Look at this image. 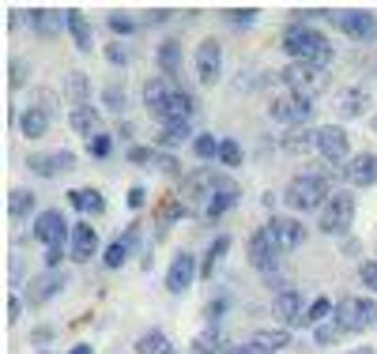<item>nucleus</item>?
<instances>
[{
	"mask_svg": "<svg viewBox=\"0 0 377 354\" xmlns=\"http://www.w3.org/2000/svg\"><path fill=\"white\" fill-rule=\"evenodd\" d=\"M283 53L291 61H306V64H317V68H328L332 57H336L332 42H328L317 27L298 23V19L287 23V30H283Z\"/></svg>",
	"mask_w": 377,
	"mask_h": 354,
	"instance_id": "1",
	"label": "nucleus"
},
{
	"mask_svg": "<svg viewBox=\"0 0 377 354\" xmlns=\"http://www.w3.org/2000/svg\"><path fill=\"white\" fill-rule=\"evenodd\" d=\"M230 185H238L234 177H230L227 170H212V166H196V170H189L185 177V189H181V200H185L189 215H204V207L212 204L215 192L230 189Z\"/></svg>",
	"mask_w": 377,
	"mask_h": 354,
	"instance_id": "2",
	"label": "nucleus"
},
{
	"mask_svg": "<svg viewBox=\"0 0 377 354\" xmlns=\"http://www.w3.org/2000/svg\"><path fill=\"white\" fill-rule=\"evenodd\" d=\"M328 174H298L283 192V204L291 211H320L328 204Z\"/></svg>",
	"mask_w": 377,
	"mask_h": 354,
	"instance_id": "3",
	"label": "nucleus"
},
{
	"mask_svg": "<svg viewBox=\"0 0 377 354\" xmlns=\"http://www.w3.org/2000/svg\"><path fill=\"white\" fill-rule=\"evenodd\" d=\"M279 79L287 83V94H298V98L314 102L320 91H325V68H317V64H306V61H291L283 72H279Z\"/></svg>",
	"mask_w": 377,
	"mask_h": 354,
	"instance_id": "4",
	"label": "nucleus"
},
{
	"mask_svg": "<svg viewBox=\"0 0 377 354\" xmlns=\"http://www.w3.org/2000/svg\"><path fill=\"white\" fill-rule=\"evenodd\" d=\"M351 222H355V196L351 192H332L317 215V230L328 238H343L351 230Z\"/></svg>",
	"mask_w": 377,
	"mask_h": 354,
	"instance_id": "5",
	"label": "nucleus"
},
{
	"mask_svg": "<svg viewBox=\"0 0 377 354\" xmlns=\"http://www.w3.org/2000/svg\"><path fill=\"white\" fill-rule=\"evenodd\" d=\"M332 320L347 335L351 332H366V328L377 324V302H370V298H340V302H336Z\"/></svg>",
	"mask_w": 377,
	"mask_h": 354,
	"instance_id": "6",
	"label": "nucleus"
},
{
	"mask_svg": "<svg viewBox=\"0 0 377 354\" xmlns=\"http://www.w3.org/2000/svg\"><path fill=\"white\" fill-rule=\"evenodd\" d=\"M328 23L336 30H343L355 42H374L377 38V15L366 8H340V12H328Z\"/></svg>",
	"mask_w": 377,
	"mask_h": 354,
	"instance_id": "7",
	"label": "nucleus"
},
{
	"mask_svg": "<svg viewBox=\"0 0 377 354\" xmlns=\"http://www.w3.org/2000/svg\"><path fill=\"white\" fill-rule=\"evenodd\" d=\"M317 155L325 158L328 166H347L351 163V136L343 125H320L317 128Z\"/></svg>",
	"mask_w": 377,
	"mask_h": 354,
	"instance_id": "8",
	"label": "nucleus"
},
{
	"mask_svg": "<svg viewBox=\"0 0 377 354\" xmlns=\"http://www.w3.org/2000/svg\"><path fill=\"white\" fill-rule=\"evenodd\" d=\"M170 102H174V83H170V79L151 76L147 83H143V110H147L159 125H170V121H174Z\"/></svg>",
	"mask_w": 377,
	"mask_h": 354,
	"instance_id": "9",
	"label": "nucleus"
},
{
	"mask_svg": "<svg viewBox=\"0 0 377 354\" xmlns=\"http://www.w3.org/2000/svg\"><path fill=\"white\" fill-rule=\"evenodd\" d=\"M245 256H249V264L261 275H276V268H279V249L272 245V238H268V227H261V230H253L249 241H245Z\"/></svg>",
	"mask_w": 377,
	"mask_h": 354,
	"instance_id": "10",
	"label": "nucleus"
},
{
	"mask_svg": "<svg viewBox=\"0 0 377 354\" xmlns=\"http://www.w3.org/2000/svg\"><path fill=\"white\" fill-rule=\"evenodd\" d=\"M268 238L279 253H291L306 241V222L294 219V215H272L268 219Z\"/></svg>",
	"mask_w": 377,
	"mask_h": 354,
	"instance_id": "11",
	"label": "nucleus"
},
{
	"mask_svg": "<svg viewBox=\"0 0 377 354\" xmlns=\"http://www.w3.org/2000/svg\"><path fill=\"white\" fill-rule=\"evenodd\" d=\"M64 287H68V275H64V271H50V268H45V271H38V275L27 283V291H23V302L38 309V305L53 302V298H57Z\"/></svg>",
	"mask_w": 377,
	"mask_h": 354,
	"instance_id": "12",
	"label": "nucleus"
},
{
	"mask_svg": "<svg viewBox=\"0 0 377 354\" xmlns=\"http://www.w3.org/2000/svg\"><path fill=\"white\" fill-rule=\"evenodd\" d=\"M268 117L279 121V125H287V128L309 125V117H314V102L298 98V94H283V98H276L268 106Z\"/></svg>",
	"mask_w": 377,
	"mask_h": 354,
	"instance_id": "13",
	"label": "nucleus"
},
{
	"mask_svg": "<svg viewBox=\"0 0 377 354\" xmlns=\"http://www.w3.org/2000/svg\"><path fill=\"white\" fill-rule=\"evenodd\" d=\"M196 275H200L196 256H192L189 249H178L174 260H170V268H166V291H170V294H185L189 287L196 283Z\"/></svg>",
	"mask_w": 377,
	"mask_h": 354,
	"instance_id": "14",
	"label": "nucleus"
},
{
	"mask_svg": "<svg viewBox=\"0 0 377 354\" xmlns=\"http://www.w3.org/2000/svg\"><path fill=\"white\" fill-rule=\"evenodd\" d=\"M34 238L42 241L45 249L68 245V241H72V227L64 222V215L57 211V207H45V211H38V219H34Z\"/></svg>",
	"mask_w": 377,
	"mask_h": 354,
	"instance_id": "15",
	"label": "nucleus"
},
{
	"mask_svg": "<svg viewBox=\"0 0 377 354\" xmlns=\"http://www.w3.org/2000/svg\"><path fill=\"white\" fill-rule=\"evenodd\" d=\"M27 170L30 174H38V177H57V174H64V170H76V155L72 151H30L27 155Z\"/></svg>",
	"mask_w": 377,
	"mask_h": 354,
	"instance_id": "16",
	"label": "nucleus"
},
{
	"mask_svg": "<svg viewBox=\"0 0 377 354\" xmlns=\"http://www.w3.org/2000/svg\"><path fill=\"white\" fill-rule=\"evenodd\" d=\"M192 64H196V79L204 87H215L223 76V50L215 38H204V42L196 45V57H192Z\"/></svg>",
	"mask_w": 377,
	"mask_h": 354,
	"instance_id": "17",
	"label": "nucleus"
},
{
	"mask_svg": "<svg viewBox=\"0 0 377 354\" xmlns=\"http://www.w3.org/2000/svg\"><path fill=\"white\" fill-rule=\"evenodd\" d=\"M340 177L351 185V189H374V185H377V155H374V151L351 155V163L340 170Z\"/></svg>",
	"mask_w": 377,
	"mask_h": 354,
	"instance_id": "18",
	"label": "nucleus"
},
{
	"mask_svg": "<svg viewBox=\"0 0 377 354\" xmlns=\"http://www.w3.org/2000/svg\"><path fill=\"white\" fill-rule=\"evenodd\" d=\"M302 313H306V298H302V291H279L276 302H272V317L279 320V328L298 324Z\"/></svg>",
	"mask_w": 377,
	"mask_h": 354,
	"instance_id": "19",
	"label": "nucleus"
},
{
	"mask_svg": "<svg viewBox=\"0 0 377 354\" xmlns=\"http://www.w3.org/2000/svg\"><path fill=\"white\" fill-rule=\"evenodd\" d=\"M68 253H72V260H91L94 253H99V230L91 227L87 219H79L76 227H72V241H68Z\"/></svg>",
	"mask_w": 377,
	"mask_h": 354,
	"instance_id": "20",
	"label": "nucleus"
},
{
	"mask_svg": "<svg viewBox=\"0 0 377 354\" xmlns=\"http://www.w3.org/2000/svg\"><path fill=\"white\" fill-rule=\"evenodd\" d=\"M189 140H196L192 121H170V125H159L155 147L159 151H174V147H181V143H189Z\"/></svg>",
	"mask_w": 377,
	"mask_h": 354,
	"instance_id": "21",
	"label": "nucleus"
},
{
	"mask_svg": "<svg viewBox=\"0 0 377 354\" xmlns=\"http://www.w3.org/2000/svg\"><path fill=\"white\" fill-rule=\"evenodd\" d=\"M155 64H159V72H163V79L178 83V76H181V42H178V38H166V42L159 45V50H155Z\"/></svg>",
	"mask_w": 377,
	"mask_h": 354,
	"instance_id": "22",
	"label": "nucleus"
},
{
	"mask_svg": "<svg viewBox=\"0 0 377 354\" xmlns=\"http://www.w3.org/2000/svg\"><path fill=\"white\" fill-rule=\"evenodd\" d=\"M64 30L72 34V42H76L79 53H94V34H91V23L83 19V15L76 12V8H68L64 12Z\"/></svg>",
	"mask_w": 377,
	"mask_h": 354,
	"instance_id": "23",
	"label": "nucleus"
},
{
	"mask_svg": "<svg viewBox=\"0 0 377 354\" xmlns=\"http://www.w3.org/2000/svg\"><path fill=\"white\" fill-rule=\"evenodd\" d=\"M238 200H242V185H230V189L215 192L212 204L204 207V215H200V219H204V222H219L223 215H230V211L238 207Z\"/></svg>",
	"mask_w": 377,
	"mask_h": 354,
	"instance_id": "24",
	"label": "nucleus"
},
{
	"mask_svg": "<svg viewBox=\"0 0 377 354\" xmlns=\"http://www.w3.org/2000/svg\"><path fill=\"white\" fill-rule=\"evenodd\" d=\"M68 128L76 136H87V140H91V136H99L102 132L99 110H94V106H72L68 110Z\"/></svg>",
	"mask_w": 377,
	"mask_h": 354,
	"instance_id": "25",
	"label": "nucleus"
},
{
	"mask_svg": "<svg viewBox=\"0 0 377 354\" xmlns=\"http://www.w3.org/2000/svg\"><path fill=\"white\" fill-rule=\"evenodd\" d=\"M249 343H253L256 354H279V351L291 347V332H287V328H264V332L249 335Z\"/></svg>",
	"mask_w": 377,
	"mask_h": 354,
	"instance_id": "26",
	"label": "nucleus"
},
{
	"mask_svg": "<svg viewBox=\"0 0 377 354\" xmlns=\"http://www.w3.org/2000/svg\"><path fill=\"white\" fill-rule=\"evenodd\" d=\"M50 110H42V106H27L19 114V132L27 136V140H42L45 132H50Z\"/></svg>",
	"mask_w": 377,
	"mask_h": 354,
	"instance_id": "27",
	"label": "nucleus"
},
{
	"mask_svg": "<svg viewBox=\"0 0 377 354\" xmlns=\"http://www.w3.org/2000/svg\"><path fill=\"white\" fill-rule=\"evenodd\" d=\"M68 204H72V211H79L83 219H91V215H102V211H106V200H102L99 189H72V192H68Z\"/></svg>",
	"mask_w": 377,
	"mask_h": 354,
	"instance_id": "28",
	"label": "nucleus"
},
{
	"mask_svg": "<svg viewBox=\"0 0 377 354\" xmlns=\"http://www.w3.org/2000/svg\"><path fill=\"white\" fill-rule=\"evenodd\" d=\"M185 215H189V207H185L181 196H163V204H159V211H155V230L166 234V227L178 222V219H185Z\"/></svg>",
	"mask_w": 377,
	"mask_h": 354,
	"instance_id": "29",
	"label": "nucleus"
},
{
	"mask_svg": "<svg viewBox=\"0 0 377 354\" xmlns=\"http://www.w3.org/2000/svg\"><path fill=\"white\" fill-rule=\"evenodd\" d=\"M34 211H38V200H34V192H30V189H12V192H8V215H12L15 222L30 219Z\"/></svg>",
	"mask_w": 377,
	"mask_h": 354,
	"instance_id": "30",
	"label": "nucleus"
},
{
	"mask_svg": "<svg viewBox=\"0 0 377 354\" xmlns=\"http://www.w3.org/2000/svg\"><path fill=\"white\" fill-rule=\"evenodd\" d=\"M30 27L38 38H53L64 27V12H50V8H34L30 12Z\"/></svg>",
	"mask_w": 377,
	"mask_h": 354,
	"instance_id": "31",
	"label": "nucleus"
},
{
	"mask_svg": "<svg viewBox=\"0 0 377 354\" xmlns=\"http://www.w3.org/2000/svg\"><path fill=\"white\" fill-rule=\"evenodd\" d=\"M227 253H230V234L212 238V245H207L204 260H200V279H212V275H215V268H219V260H223Z\"/></svg>",
	"mask_w": 377,
	"mask_h": 354,
	"instance_id": "32",
	"label": "nucleus"
},
{
	"mask_svg": "<svg viewBox=\"0 0 377 354\" xmlns=\"http://www.w3.org/2000/svg\"><path fill=\"white\" fill-rule=\"evenodd\" d=\"M336 313V302L332 298H314V302L306 305V313H302V320H298V328H320L328 317Z\"/></svg>",
	"mask_w": 377,
	"mask_h": 354,
	"instance_id": "33",
	"label": "nucleus"
},
{
	"mask_svg": "<svg viewBox=\"0 0 377 354\" xmlns=\"http://www.w3.org/2000/svg\"><path fill=\"white\" fill-rule=\"evenodd\" d=\"M366 106H370V91H363V87H347V91H340V114L343 117H363Z\"/></svg>",
	"mask_w": 377,
	"mask_h": 354,
	"instance_id": "34",
	"label": "nucleus"
},
{
	"mask_svg": "<svg viewBox=\"0 0 377 354\" xmlns=\"http://www.w3.org/2000/svg\"><path fill=\"white\" fill-rule=\"evenodd\" d=\"M283 147H287V151H309V147H317V128H314V125L287 128V136H283Z\"/></svg>",
	"mask_w": 377,
	"mask_h": 354,
	"instance_id": "35",
	"label": "nucleus"
},
{
	"mask_svg": "<svg viewBox=\"0 0 377 354\" xmlns=\"http://www.w3.org/2000/svg\"><path fill=\"white\" fill-rule=\"evenodd\" d=\"M64 94H68L76 106H91V79L83 76V72H68V79H64Z\"/></svg>",
	"mask_w": 377,
	"mask_h": 354,
	"instance_id": "36",
	"label": "nucleus"
},
{
	"mask_svg": "<svg viewBox=\"0 0 377 354\" xmlns=\"http://www.w3.org/2000/svg\"><path fill=\"white\" fill-rule=\"evenodd\" d=\"M136 354H174V343L166 340L159 328H151V332H143L140 340H136Z\"/></svg>",
	"mask_w": 377,
	"mask_h": 354,
	"instance_id": "37",
	"label": "nucleus"
},
{
	"mask_svg": "<svg viewBox=\"0 0 377 354\" xmlns=\"http://www.w3.org/2000/svg\"><path fill=\"white\" fill-rule=\"evenodd\" d=\"M227 343H223V332L219 328H204V332L192 340V354H223Z\"/></svg>",
	"mask_w": 377,
	"mask_h": 354,
	"instance_id": "38",
	"label": "nucleus"
},
{
	"mask_svg": "<svg viewBox=\"0 0 377 354\" xmlns=\"http://www.w3.org/2000/svg\"><path fill=\"white\" fill-rule=\"evenodd\" d=\"M102 106H106L114 117H121V121H125V110H128L125 87H121V83H106V87H102Z\"/></svg>",
	"mask_w": 377,
	"mask_h": 354,
	"instance_id": "39",
	"label": "nucleus"
},
{
	"mask_svg": "<svg viewBox=\"0 0 377 354\" xmlns=\"http://www.w3.org/2000/svg\"><path fill=\"white\" fill-rule=\"evenodd\" d=\"M219 163L227 166V170H238V166L245 163L242 143H238V140H230V136H223V140H219Z\"/></svg>",
	"mask_w": 377,
	"mask_h": 354,
	"instance_id": "40",
	"label": "nucleus"
},
{
	"mask_svg": "<svg viewBox=\"0 0 377 354\" xmlns=\"http://www.w3.org/2000/svg\"><path fill=\"white\" fill-rule=\"evenodd\" d=\"M192 155H196L200 163H212V158H219V140H215L212 132H196V140H192Z\"/></svg>",
	"mask_w": 377,
	"mask_h": 354,
	"instance_id": "41",
	"label": "nucleus"
},
{
	"mask_svg": "<svg viewBox=\"0 0 377 354\" xmlns=\"http://www.w3.org/2000/svg\"><path fill=\"white\" fill-rule=\"evenodd\" d=\"M87 155L99 158V163L114 155V132H106V128H102L99 136H91V140H87Z\"/></svg>",
	"mask_w": 377,
	"mask_h": 354,
	"instance_id": "42",
	"label": "nucleus"
},
{
	"mask_svg": "<svg viewBox=\"0 0 377 354\" xmlns=\"http://www.w3.org/2000/svg\"><path fill=\"white\" fill-rule=\"evenodd\" d=\"M128 256H132V245H128L125 238H117L114 245H106V253H102V264H106V268H121Z\"/></svg>",
	"mask_w": 377,
	"mask_h": 354,
	"instance_id": "43",
	"label": "nucleus"
},
{
	"mask_svg": "<svg viewBox=\"0 0 377 354\" xmlns=\"http://www.w3.org/2000/svg\"><path fill=\"white\" fill-rule=\"evenodd\" d=\"M343 335H347V332H343L336 320H325L320 328H314V343H317V347H332V343L343 340Z\"/></svg>",
	"mask_w": 377,
	"mask_h": 354,
	"instance_id": "44",
	"label": "nucleus"
},
{
	"mask_svg": "<svg viewBox=\"0 0 377 354\" xmlns=\"http://www.w3.org/2000/svg\"><path fill=\"white\" fill-rule=\"evenodd\" d=\"M102 57H106L114 68H125L128 61H132V53H128V45L117 38V42H110V45H102Z\"/></svg>",
	"mask_w": 377,
	"mask_h": 354,
	"instance_id": "45",
	"label": "nucleus"
},
{
	"mask_svg": "<svg viewBox=\"0 0 377 354\" xmlns=\"http://www.w3.org/2000/svg\"><path fill=\"white\" fill-rule=\"evenodd\" d=\"M106 27L114 30L117 38H132V34H136V19H132V15H125V12H114V15L106 19Z\"/></svg>",
	"mask_w": 377,
	"mask_h": 354,
	"instance_id": "46",
	"label": "nucleus"
},
{
	"mask_svg": "<svg viewBox=\"0 0 377 354\" xmlns=\"http://www.w3.org/2000/svg\"><path fill=\"white\" fill-rule=\"evenodd\" d=\"M256 8H223V19H230L234 27H253L256 23Z\"/></svg>",
	"mask_w": 377,
	"mask_h": 354,
	"instance_id": "47",
	"label": "nucleus"
},
{
	"mask_svg": "<svg viewBox=\"0 0 377 354\" xmlns=\"http://www.w3.org/2000/svg\"><path fill=\"white\" fill-rule=\"evenodd\" d=\"M155 155H159V151L155 147H143V143H132V147L125 151V158L132 166H155Z\"/></svg>",
	"mask_w": 377,
	"mask_h": 354,
	"instance_id": "48",
	"label": "nucleus"
},
{
	"mask_svg": "<svg viewBox=\"0 0 377 354\" xmlns=\"http://www.w3.org/2000/svg\"><path fill=\"white\" fill-rule=\"evenodd\" d=\"M155 151H159V147H155ZM155 170L166 174V177H178V174H181V163L174 158V151H159V155H155Z\"/></svg>",
	"mask_w": 377,
	"mask_h": 354,
	"instance_id": "49",
	"label": "nucleus"
},
{
	"mask_svg": "<svg viewBox=\"0 0 377 354\" xmlns=\"http://www.w3.org/2000/svg\"><path fill=\"white\" fill-rule=\"evenodd\" d=\"M223 313H227V298H212V302H207V309H204V320H207V328H219Z\"/></svg>",
	"mask_w": 377,
	"mask_h": 354,
	"instance_id": "50",
	"label": "nucleus"
},
{
	"mask_svg": "<svg viewBox=\"0 0 377 354\" xmlns=\"http://www.w3.org/2000/svg\"><path fill=\"white\" fill-rule=\"evenodd\" d=\"M143 204H147V189H143V185H132V189L125 192V207L128 211H140Z\"/></svg>",
	"mask_w": 377,
	"mask_h": 354,
	"instance_id": "51",
	"label": "nucleus"
},
{
	"mask_svg": "<svg viewBox=\"0 0 377 354\" xmlns=\"http://www.w3.org/2000/svg\"><path fill=\"white\" fill-rule=\"evenodd\" d=\"M64 256H72V253H68V245H53V249H45V268H50V271H61Z\"/></svg>",
	"mask_w": 377,
	"mask_h": 354,
	"instance_id": "52",
	"label": "nucleus"
},
{
	"mask_svg": "<svg viewBox=\"0 0 377 354\" xmlns=\"http://www.w3.org/2000/svg\"><path fill=\"white\" fill-rule=\"evenodd\" d=\"M23 305H27V302H23L19 294H8V302H4V320H8V324H15V320H19Z\"/></svg>",
	"mask_w": 377,
	"mask_h": 354,
	"instance_id": "53",
	"label": "nucleus"
},
{
	"mask_svg": "<svg viewBox=\"0 0 377 354\" xmlns=\"http://www.w3.org/2000/svg\"><path fill=\"white\" fill-rule=\"evenodd\" d=\"M358 279H363L370 291H377V260H363V264H358Z\"/></svg>",
	"mask_w": 377,
	"mask_h": 354,
	"instance_id": "54",
	"label": "nucleus"
},
{
	"mask_svg": "<svg viewBox=\"0 0 377 354\" xmlns=\"http://www.w3.org/2000/svg\"><path fill=\"white\" fill-rule=\"evenodd\" d=\"M23 76H27V64H23V61H12V87H23V83H27Z\"/></svg>",
	"mask_w": 377,
	"mask_h": 354,
	"instance_id": "55",
	"label": "nucleus"
},
{
	"mask_svg": "<svg viewBox=\"0 0 377 354\" xmlns=\"http://www.w3.org/2000/svg\"><path fill=\"white\" fill-rule=\"evenodd\" d=\"M117 136H121V140L128 143L136 136V128H132V121H117ZM128 147H132V143H128Z\"/></svg>",
	"mask_w": 377,
	"mask_h": 354,
	"instance_id": "56",
	"label": "nucleus"
},
{
	"mask_svg": "<svg viewBox=\"0 0 377 354\" xmlns=\"http://www.w3.org/2000/svg\"><path fill=\"white\" fill-rule=\"evenodd\" d=\"M147 19H151V23H166V19H170V8H151Z\"/></svg>",
	"mask_w": 377,
	"mask_h": 354,
	"instance_id": "57",
	"label": "nucleus"
},
{
	"mask_svg": "<svg viewBox=\"0 0 377 354\" xmlns=\"http://www.w3.org/2000/svg\"><path fill=\"white\" fill-rule=\"evenodd\" d=\"M223 354H256V351H253V343L245 340V343H238V347H227Z\"/></svg>",
	"mask_w": 377,
	"mask_h": 354,
	"instance_id": "58",
	"label": "nucleus"
},
{
	"mask_svg": "<svg viewBox=\"0 0 377 354\" xmlns=\"http://www.w3.org/2000/svg\"><path fill=\"white\" fill-rule=\"evenodd\" d=\"M68 354H94V351H91V347H87V343H79V347H72Z\"/></svg>",
	"mask_w": 377,
	"mask_h": 354,
	"instance_id": "59",
	"label": "nucleus"
},
{
	"mask_svg": "<svg viewBox=\"0 0 377 354\" xmlns=\"http://www.w3.org/2000/svg\"><path fill=\"white\" fill-rule=\"evenodd\" d=\"M347 354H377L374 347H355V351H347Z\"/></svg>",
	"mask_w": 377,
	"mask_h": 354,
	"instance_id": "60",
	"label": "nucleus"
},
{
	"mask_svg": "<svg viewBox=\"0 0 377 354\" xmlns=\"http://www.w3.org/2000/svg\"><path fill=\"white\" fill-rule=\"evenodd\" d=\"M45 354H53V351H45Z\"/></svg>",
	"mask_w": 377,
	"mask_h": 354,
	"instance_id": "61",
	"label": "nucleus"
}]
</instances>
